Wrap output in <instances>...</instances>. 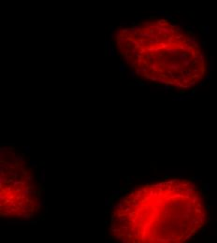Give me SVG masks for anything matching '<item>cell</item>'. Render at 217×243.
Segmentation results:
<instances>
[{
	"label": "cell",
	"instance_id": "6da1fadb",
	"mask_svg": "<svg viewBox=\"0 0 217 243\" xmlns=\"http://www.w3.org/2000/svg\"><path fill=\"white\" fill-rule=\"evenodd\" d=\"M207 209L198 187L172 179L131 191L115 207L111 233L125 243H181L207 222Z\"/></svg>",
	"mask_w": 217,
	"mask_h": 243
},
{
	"label": "cell",
	"instance_id": "7a4b0ae2",
	"mask_svg": "<svg viewBox=\"0 0 217 243\" xmlns=\"http://www.w3.org/2000/svg\"><path fill=\"white\" fill-rule=\"evenodd\" d=\"M116 40L121 55L145 80L189 89L205 76L206 60L198 41L166 20L119 30Z\"/></svg>",
	"mask_w": 217,
	"mask_h": 243
},
{
	"label": "cell",
	"instance_id": "3957f363",
	"mask_svg": "<svg viewBox=\"0 0 217 243\" xmlns=\"http://www.w3.org/2000/svg\"><path fill=\"white\" fill-rule=\"evenodd\" d=\"M0 209L2 217L31 218L37 209L33 174L15 149L1 150Z\"/></svg>",
	"mask_w": 217,
	"mask_h": 243
}]
</instances>
